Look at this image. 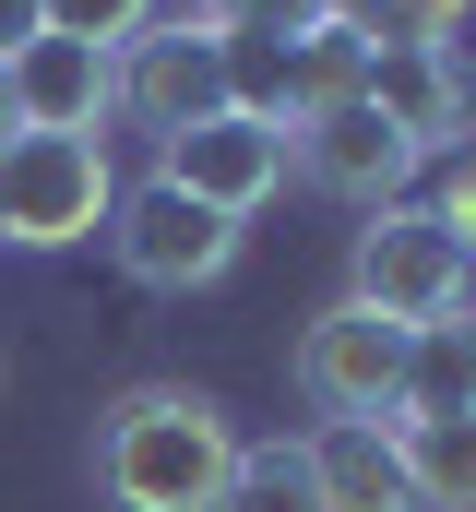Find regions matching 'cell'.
<instances>
[{"label":"cell","mask_w":476,"mask_h":512,"mask_svg":"<svg viewBox=\"0 0 476 512\" xmlns=\"http://www.w3.org/2000/svg\"><path fill=\"white\" fill-rule=\"evenodd\" d=\"M238 477V429L191 382H131L96 417V489L119 512H215Z\"/></svg>","instance_id":"6da1fadb"},{"label":"cell","mask_w":476,"mask_h":512,"mask_svg":"<svg viewBox=\"0 0 476 512\" xmlns=\"http://www.w3.org/2000/svg\"><path fill=\"white\" fill-rule=\"evenodd\" d=\"M346 298H357V310H381L393 334H417V322H441V310H476V251L405 191V203H381V215L357 227Z\"/></svg>","instance_id":"7a4b0ae2"},{"label":"cell","mask_w":476,"mask_h":512,"mask_svg":"<svg viewBox=\"0 0 476 512\" xmlns=\"http://www.w3.org/2000/svg\"><path fill=\"white\" fill-rule=\"evenodd\" d=\"M119 215V167L96 131H12L0 143V239L12 251H72Z\"/></svg>","instance_id":"3957f363"},{"label":"cell","mask_w":476,"mask_h":512,"mask_svg":"<svg viewBox=\"0 0 476 512\" xmlns=\"http://www.w3.org/2000/svg\"><path fill=\"white\" fill-rule=\"evenodd\" d=\"M108 251L131 286H155V298H191V286H215L238 262V227L215 203H191V191H167V179H143V191H119L108 215Z\"/></svg>","instance_id":"277c9868"},{"label":"cell","mask_w":476,"mask_h":512,"mask_svg":"<svg viewBox=\"0 0 476 512\" xmlns=\"http://www.w3.org/2000/svg\"><path fill=\"white\" fill-rule=\"evenodd\" d=\"M155 179H167V191H191V203H215L227 227H250V215L286 191V120L215 108V120H191V131H167V143H155Z\"/></svg>","instance_id":"5b68a950"},{"label":"cell","mask_w":476,"mask_h":512,"mask_svg":"<svg viewBox=\"0 0 476 512\" xmlns=\"http://www.w3.org/2000/svg\"><path fill=\"white\" fill-rule=\"evenodd\" d=\"M298 405L310 417H393V393H405V334L381 322V310H357L334 298L322 322H298Z\"/></svg>","instance_id":"8992f818"},{"label":"cell","mask_w":476,"mask_h":512,"mask_svg":"<svg viewBox=\"0 0 476 512\" xmlns=\"http://www.w3.org/2000/svg\"><path fill=\"white\" fill-rule=\"evenodd\" d=\"M215 108H227V48H215V24L179 0V24H155V36L119 48V120L167 143V131L215 120Z\"/></svg>","instance_id":"52a82bcc"},{"label":"cell","mask_w":476,"mask_h":512,"mask_svg":"<svg viewBox=\"0 0 476 512\" xmlns=\"http://www.w3.org/2000/svg\"><path fill=\"white\" fill-rule=\"evenodd\" d=\"M286 179H310V191L357 203V215H381V203H405V179H417V143L381 120L369 96H346V108H322V120H298V131H286Z\"/></svg>","instance_id":"ba28073f"},{"label":"cell","mask_w":476,"mask_h":512,"mask_svg":"<svg viewBox=\"0 0 476 512\" xmlns=\"http://www.w3.org/2000/svg\"><path fill=\"white\" fill-rule=\"evenodd\" d=\"M0 84H12V131H96L108 143L119 120V60L84 36H24L0 60Z\"/></svg>","instance_id":"9c48e42d"},{"label":"cell","mask_w":476,"mask_h":512,"mask_svg":"<svg viewBox=\"0 0 476 512\" xmlns=\"http://www.w3.org/2000/svg\"><path fill=\"white\" fill-rule=\"evenodd\" d=\"M369 108L417 143V167L453 155V143H465V108H476L465 72H453V36H381V48H369Z\"/></svg>","instance_id":"30bf717a"},{"label":"cell","mask_w":476,"mask_h":512,"mask_svg":"<svg viewBox=\"0 0 476 512\" xmlns=\"http://www.w3.org/2000/svg\"><path fill=\"white\" fill-rule=\"evenodd\" d=\"M298 465H310L322 512H417L405 453H393V417H322V429L298 441Z\"/></svg>","instance_id":"8fae6325"},{"label":"cell","mask_w":476,"mask_h":512,"mask_svg":"<svg viewBox=\"0 0 476 512\" xmlns=\"http://www.w3.org/2000/svg\"><path fill=\"white\" fill-rule=\"evenodd\" d=\"M369 24L357 12H334V24H310V36H286V131L322 120V108H346V96H369Z\"/></svg>","instance_id":"7c38bea8"},{"label":"cell","mask_w":476,"mask_h":512,"mask_svg":"<svg viewBox=\"0 0 476 512\" xmlns=\"http://www.w3.org/2000/svg\"><path fill=\"white\" fill-rule=\"evenodd\" d=\"M393 417H476V310H441L405 334V393Z\"/></svg>","instance_id":"4fadbf2b"},{"label":"cell","mask_w":476,"mask_h":512,"mask_svg":"<svg viewBox=\"0 0 476 512\" xmlns=\"http://www.w3.org/2000/svg\"><path fill=\"white\" fill-rule=\"evenodd\" d=\"M417 512H476V417H393Z\"/></svg>","instance_id":"5bb4252c"},{"label":"cell","mask_w":476,"mask_h":512,"mask_svg":"<svg viewBox=\"0 0 476 512\" xmlns=\"http://www.w3.org/2000/svg\"><path fill=\"white\" fill-rule=\"evenodd\" d=\"M215 512H322V489H310L298 441H238V477H227Z\"/></svg>","instance_id":"9a60e30c"},{"label":"cell","mask_w":476,"mask_h":512,"mask_svg":"<svg viewBox=\"0 0 476 512\" xmlns=\"http://www.w3.org/2000/svg\"><path fill=\"white\" fill-rule=\"evenodd\" d=\"M36 12H48V36H84V48H131V36H155V12H167V0H36Z\"/></svg>","instance_id":"2e32d148"},{"label":"cell","mask_w":476,"mask_h":512,"mask_svg":"<svg viewBox=\"0 0 476 512\" xmlns=\"http://www.w3.org/2000/svg\"><path fill=\"white\" fill-rule=\"evenodd\" d=\"M334 12H346V0H203V24H215V36H274V48H286V36H310V24H334Z\"/></svg>","instance_id":"e0dca14e"},{"label":"cell","mask_w":476,"mask_h":512,"mask_svg":"<svg viewBox=\"0 0 476 512\" xmlns=\"http://www.w3.org/2000/svg\"><path fill=\"white\" fill-rule=\"evenodd\" d=\"M346 12L369 24V36H453L476 0H346Z\"/></svg>","instance_id":"ac0fdd59"},{"label":"cell","mask_w":476,"mask_h":512,"mask_svg":"<svg viewBox=\"0 0 476 512\" xmlns=\"http://www.w3.org/2000/svg\"><path fill=\"white\" fill-rule=\"evenodd\" d=\"M429 215H441V227L476 251V143H453V155L429 167Z\"/></svg>","instance_id":"d6986e66"},{"label":"cell","mask_w":476,"mask_h":512,"mask_svg":"<svg viewBox=\"0 0 476 512\" xmlns=\"http://www.w3.org/2000/svg\"><path fill=\"white\" fill-rule=\"evenodd\" d=\"M24 36H48V12H36V0H0V60H12Z\"/></svg>","instance_id":"ffe728a7"},{"label":"cell","mask_w":476,"mask_h":512,"mask_svg":"<svg viewBox=\"0 0 476 512\" xmlns=\"http://www.w3.org/2000/svg\"><path fill=\"white\" fill-rule=\"evenodd\" d=\"M0 143H12V84H0Z\"/></svg>","instance_id":"44dd1931"}]
</instances>
